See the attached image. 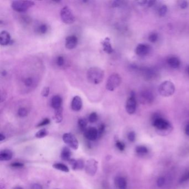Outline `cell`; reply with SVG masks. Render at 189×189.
Instances as JSON below:
<instances>
[{
	"instance_id": "24",
	"label": "cell",
	"mask_w": 189,
	"mask_h": 189,
	"mask_svg": "<svg viewBox=\"0 0 189 189\" xmlns=\"http://www.w3.org/2000/svg\"><path fill=\"white\" fill-rule=\"evenodd\" d=\"M53 167L58 170L62 171L65 172H68L69 171V168L64 164H62V163H59V162L55 163V164L53 165Z\"/></svg>"
},
{
	"instance_id": "10",
	"label": "cell",
	"mask_w": 189,
	"mask_h": 189,
	"mask_svg": "<svg viewBox=\"0 0 189 189\" xmlns=\"http://www.w3.org/2000/svg\"><path fill=\"white\" fill-rule=\"evenodd\" d=\"M78 44V38L75 36H70L65 38V47L68 50H73Z\"/></svg>"
},
{
	"instance_id": "37",
	"label": "cell",
	"mask_w": 189,
	"mask_h": 189,
	"mask_svg": "<svg viewBox=\"0 0 189 189\" xmlns=\"http://www.w3.org/2000/svg\"><path fill=\"white\" fill-rule=\"evenodd\" d=\"M50 120L49 119H48V118H45V119H43V120L41 122H40V123L38 124L37 126H38V127H40V126H45V125H46L50 124Z\"/></svg>"
},
{
	"instance_id": "4",
	"label": "cell",
	"mask_w": 189,
	"mask_h": 189,
	"mask_svg": "<svg viewBox=\"0 0 189 189\" xmlns=\"http://www.w3.org/2000/svg\"><path fill=\"white\" fill-rule=\"evenodd\" d=\"M121 83V78L119 74L113 73L111 74L107 79L106 88L109 91H113L118 88Z\"/></svg>"
},
{
	"instance_id": "28",
	"label": "cell",
	"mask_w": 189,
	"mask_h": 189,
	"mask_svg": "<svg viewBox=\"0 0 189 189\" xmlns=\"http://www.w3.org/2000/svg\"><path fill=\"white\" fill-rule=\"evenodd\" d=\"M47 135V132L46 129H41L40 130H39L37 133L35 135L36 137L37 138H42L45 137Z\"/></svg>"
},
{
	"instance_id": "3",
	"label": "cell",
	"mask_w": 189,
	"mask_h": 189,
	"mask_svg": "<svg viewBox=\"0 0 189 189\" xmlns=\"http://www.w3.org/2000/svg\"><path fill=\"white\" fill-rule=\"evenodd\" d=\"M175 91L174 84L170 80H165L161 83L159 88V92L163 97H170Z\"/></svg>"
},
{
	"instance_id": "20",
	"label": "cell",
	"mask_w": 189,
	"mask_h": 189,
	"mask_svg": "<svg viewBox=\"0 0 189 189\" xmlns=\"http://www.w3.org/2000/svg\"><path fill=\"white\" fill-rule=\"evenodd\" d=\"M115 185L119 189H126L127 183L124 178L119 176L115 180Z\"/></svg>"
},
{
	"instance_id": "27",
	"label": "cell",
	"mask_w": 189,
	"mask_h": 189,
	"mask_svg": "<svg viewBox=\"0 0 189 189\" xmlns=\"http://www.w3.org/2000/svg\"><path fill=\"white\" fill-rule=\"evenodd\" d=\"M28 114V111L26 108L21 107L19 108V110L17 111V115L19 117L23 118L26 116Z\"/></svg>"
},
{
	"instance_id": "29",
	"label": "cell",
	"mask_w": 189,
	"mask_h": 189,
	"mask_svg": "<svg viewBox=\"0 0 189 189\" xmlns=\"http://www.w3.org/2000/svg\"><path fill=\"white\" fill-rule=\"evenodd\" d=\"M97 120H98V115L96 112H93L88 116V121L91 123L96 122Z\"/></svg>"
},
{
	"instance_id": "43",
	"label": "cell",
	"mask_w": 189,
	"mask_h": 189,
	"mask_svg": "<svg viewBox=\"0 0 189 189\" xmlns=\"http://www.w3.org/2000/svg\"><path fill=\"white\" fill-rule=\"evenodd\" d=\"M188 2L186 1H181L180 2V7L183 9H186L187 7H188Z\"/></svg>"
},
{
	"instance_id": "22",
	"label": "cell",
	"mask_w": 189,
	"mask_h": 189,
	"mask_svg": "<svg viewBox=\"0 0 189 189\" xmlns=\"http://www.w3.org/2000/svg\"><path fill=\"white\" fill-rule=\"evenodd\" d=\"M71 157V152L69 148L65 147L62 149L61 152V157L65 161H69Z\"/></svg>"
},
{
	"instance_id": "30",
	"label": "cell",
	"mask_w": 189,
	"mask_h": 189,
	"mask_svg": "<svg viewBox=\"0 0 189 189\" xmlns=\"http://www.w3.org/2000/svg\"><path fill=\"white\" fill-rule=\"evenodd\" d=\"M56 64L60 67H63L65 64V58L62 55L58 56L56 59Z\"/></svg>"
},
{
	"instance_id": "9",
	"label": "cell",
	"mask_w": 189,
	"mask_h": 189,
	"mask_svg": "<svg viewBox=\"0 0 189 189\" xmlns=\"http://www.w3.org/2000/svg\"><path fill=\"white\" fill-rule=\"evenodd\" d=\"M85 138L90 141H94L98 138V130L95 128H89L84 133Z\"/></svg>"
},
{
	"instance_id": "51",
	"label": "cell",
	"mask_w": 189,
	"mask_h": 189,
	"mask_svg": "<svg viewBox=\"0 0 189 189\" xmlns=\"http://www.w3.org/2000/svg\"><path fill=\"white\" fill-rule=\"evenodd\" d=\"M14 189H23L22 188H21V187H19V186H17V187H16V188H14Z\"/></svg>"
},
{
	"instance_id": "52",
	"label": "cell",
	"mask_w": 189,
	"mask_h": 189,
	"mask_svg": "<svg viewBox=\"0 0 189 189\" xmlns=\"http://www.w3.org/2000/svg\"><path fill=\"white\" fill-rule=\"evenodd\" d=\"M187 71H188V74H189V67L188 68V69H187Z\"/></svg>"
},
{
	"instance_id": "12",
	"label": "cell",
	"mask_w": 189,
	"mask_h": 189,
	"mask_svg": "<svg viewBox=\"0 0 189 189\" xmlns=\"http://www.w3.org/2000/svg\"><path fill=\"white\" fill-rule=\"evenodd\" d=\"M153 125L159 130H166L170 126L169 123L166 120L160 118H157L154 120Z\"/></svg>"
},
{
	"instance_id": "8",
	"label": "cell",
	"mask_w": 189,
	"mask_h": 189,
	"mask_svg": "<svg viewBox=\"0 0 189 189\" xmlns=\"http://www.w3.org/2000/svg\"><path fill=\"white\" fill-rule=\"evenodd\" d=\"M137 108V101L135 98V95L134 93H131V96L128 99L126 106H125V109L127 113L129 114H133L135 112Z\"/></svg>"
},
{
	"instance_id": "5",
	"label": "cell",
	"mask_w": 189,
	"mask_h": 189,
	"mask_svg": "<svg viewBox=\"0 0 189 189\" xmlns=\"http://www.w3.org/2000/svg\"><path fill=\"white\" fill-rule=\"evenodd\" d=\"M60 18L62 21L67 24L74 23L75 17L72 11L68 6H65L60 10Z\"/></svg>"
},
{
	"instance_id": "36",
	"label": "cell",
	"mask_w": 189,
	"mask_h": 189,
	"mask_svg": "<svg viewBox=\"0 0 189 189\" xmlns=\"http://www.w3.org/2000/svg\"><path fill=\"white\" fill-rule=\"evenodd\" d=\"M105 128H106V126L104 124H101L99 128L98 129V138H101L102 135L104 133V131H105Z\"/></svg>"
},
{
	"instance_id": "19",
	"label": "cell",
	"mask_w": 189,
	"mask_h": 189,
	"mask_svg": "<svg viewBox=\"0 0 189 189\" xmlns=\"http://www.w3.org/2000/svg\"><path fill=\"white\" fill-rule=\"evenodd\" d=\"M69 162L73 170H81L85 166L84 162L81 159L78 160H75L74 159H70Z\"/></svg>"
},
{
	"instance_id": "13",
	"label": "cell",
	"mask_w": 189,
	"mask_h": 189,
	"mask_svg": "<svg viewBox=\"0 0 189 189\" xmlns=\"http://www.w3.org/2000/svg\"><path fill=\"white\" fill-rule=\"evenodd\" d=\"M11 38L9 33L6 31H2L0 33V44L2 46H7L11 42Z\"/></svg>"
},
{
	"instance_id": "25",
	"label": "cell",
	"mask_w": 189,
	"mask_h": 189,
	"mask_svg": "<svg viewBox=\"0 0 189 189\" xmlns=\"http://www.w3.org/2000/svg\"><path fill=\"white\" fill-rule=\"evenodd\" d=\"M87 121L85 119L80 118L78 120V124L79 128L82 132H85L86 130V128L87 126Z\"/></svg>"
},
{
	"instance_id": "31",
	"label": "cell",
	"mask_w": 189,
	"mask_h": 189,
	"mask_svg": "<svg viewBox=\"0 0 189 189\" xmlns=\"http://www.w3.org/2000/svg\"><path fill=\"white\" fill-rule=\"evenodd\" d=\"M136 152L140 154H145L148 152V149L144 146H138L136 148Z\"/></svg>"
},
{
	"instance_id": "35",
	"label": "cell",
	"mask_w": 189,
	"mask_h": 189,
	"mask_svg": "<svg viewBox=\"0 0 189 189\" xmlns=\"http://www.w3.org/2000/svg\"><path fill=\"white\" fill-rule=\"evenodd\" d=\"M50 92V89L48 87H46L43 88V90L42 91L41 94L42 96L43 97H47Z\"/></svg>"
},
{
	"instance_id": "6",
	"label": "cell",
	"mask_w": 189,
	"mask_h": 189,
	"mask_svg": "<svg viewBox=\"0 0 189 189\" xmlns=\"http://www.w3.org/2000/svg\"><path fill=\"white\" fill-rule=\"evenodd\" d=\"M63 140L70 148L77 150L79 147L78 140L73 134L70 133H65L63 135Z\"/></svg>"
},
{
	"instance_id": "45",
	"label": "cell",
	"mask_w": 189,
	"mask_h": 189,
	"mask_svg": "<svg viewBox=\"0 0 189 189\" xmlns=\"http://www.w3.org/2000/svg\"><path fill=\"white\" fill-rule=\"evenodd\" d=\"M189 179V172L188 173H187L186 174H185L181 179V182H184V181H186L187 180H188Z\"/></svg>"
},
{
	"instance_id": "18",
	"label": "cell",
	"mask_w": 189,
	"mask_h": 189,
	"mask_svg": "<svg viewBox=\"0 0 189 189\" xmlns=\"http://www.w3.org/2000/svg\"><path fill=\"white\" fill-rule=\"evenodd\" d=\"M13 157V152L9 149H4L0 152L1 161H9Z\"/></svg>"
},
{
	"instance_id": "16",
	"label": "cell",
	"mask_w": 189,
	"mask_h": 189,
	"mask_svg": "<svg viewBox=\"0 0 189 189\" xmlns=\"http://www.w3.org/2000/svg\"><path fill=\"white\" fill-rule=\"evenodd\" d=\"M140 100L143 104H148L153 100L152 94L148 91H144L140 94Z\"/></svg>"
},
{
	"instance_id": "50",
	"label": "cell",
	"mask_w": 189,
	"mask_h": 189,
	"mask_svg": "<svg viewBox=\"0 0 189 189\" xmlns=\"http://www.w3.org/2000/svg\"><path fill=\"white\" fill-rule=\"evenodd\" d=\"M6 74H7V73H6V71H3V72H2V75H3V76H5L6 75Z\"/></svg>"
},
{
	"instance_id": "41",
	"label": "cell",
	"mask_w": 189,
	"mask_h": 189,
	"mask_svg": "<svg viewBox=\"0 0 189 189\" xmlns=\"http://www.w3.org/2000/svg\"><path fill=\"white\" fill-rule=\"evenodd\" d=\"M11 166L13 167H15V168H19V167H22L24 166V164L21 163V162H15L14 163H12L11 164Z\"/></svg>"
},
{
	"instance_id": "49",
	"label": "cell",
	"mask_w": 189,
	"mask_h": 189,
	"mask_svg": "<svg viewBox=\"0 0 189 189\" xmlns=\"http://www.w3.org/2000/svg\"><path fill=\"white\" fill-rule=\"evenodd\" d=\"M6 137H5V135L2 134V133H1L0 134V141H3L5 140Z\"/></svg>"
},
{
	"instance_id": "15",
	"label": "cell",
	"mask_w": 189,
	"mask_h": 189,
	"mask_svg": "<svg viewBox=\"0 0 189 189\" xmlns=\"http://www.w3.org/2000/svg\"><path fill=\"white\" fill-rule=\"evenodd\" d=\"M101 45L103 47V51L106 53L111 54L113 52V48L111 46V40L109 38H106L101 42Z\"/></svg>"
},
{
	"instance_id": "32",
	"label": "cell",
	"mask_w": 189,
	"mask_h": 189,
	"mask_svg": "<svg viewBox=\"0 0 189 189\" xmlns=\"http://www.w3.org/2000/svg\"><path fill=\"white\" fill-rule=\"evenodd\" d=\"M167 11V7L166 5H163L159 9V14L160 16H164Z\"/></svg>"
},
{
	"instance_id": "1",
	"label": "cell",
	"mask_w": 189,
	"mask_h": 189,
	"mask_svg": "<svg viewBox=\"0 0 189 189\" xmlns=\"http://www.w3.org/2000/svg\"><path fill=\"white\" fill-rule=\"evenodd\" d=\"M87 78L89 83L95 85L99 84L104 79V72L99 67H91L87 70Z\"/></svg>"
},
{
	"instance_id": "14",
	"label": "cell",
	"mask_w": 189,
	"mask_h": 189,
	"mask_svg": "<svg viewBox=\"0 0 189 189\" xmlns=\"http://www.w3.org/2000/svg\"><path fill=\"white\" fill-rule=\"evenodd\" d=\"M149 47L146 44L141 43L138 45L135 48V53L139 56L147 55L149 52Z\"/></svg>"
},
{
	"instance_id": "39",
	"label": "cell",
	"mask_w": 189,
	"mask_h": 189,
	"mask_svg": "<svg viewBox=\"0 0 189 189\" xmlns=\"http://www.w3.org/2000/svg\"><path fill=\"white\" fill-rule=\"evenodd\" d=\"M157 185L159 187H162L165 184V179L162 177L159 178L157 180Z\"/></svg>"
},
{
	"instance_id": "26",
	"label": "cell",
	"mask_w": 189,
	"mask_h": 189,
	"mask_svg": "<svg viewBox=\"0 0 189 189\" xmlns=\"http://www.w3.org/2000/svg\"><path fill=\"white\" fill-rule=\"evenodd\" d=\"M23 83L27 87H31L34 85V79L32 77H29L23 80Z\"/></svg>"
},
{
	"instance_id": "42",
	"label": "cell",
	"mask_w": 189,
	"mask_h": 189,
	"mask_svg": "<svg viewBox=\"0 0 189 189\" xmlns=\"http://www.w3.org/2000/svg\"><path fill=\"white\" fill-rule=\"evenodd\" d=\"M121 1H113V2H112L111 6H112L113 7H119L120 5H121Z\"/></svg>"
},
{
	"instance_id": "44",
	"label": "cell",
	"mask_w": 189,
	"mask_h": 189,
	"mask_svg": "<svg viewBox=\"0 0 189 189\" xmlns=\"http://www.w3.org/2000/svg\"><path fill=\"white\" fill-rule=\"evenodd\" d=\"M31 189H43L41 185L39 184H34L31 186Z\"/></svg>"
},
{
	"instance_id": "48",
	"label": "cell",
	"mask_w": 189,
	"mask_h": 189,
	"mask_svg": "<svg viewBox=\"0 0 189 189\" xmlns=\"http://www.w3.org/2000/svg\"><path fill=\"white\" fill-rule=\"evenodd\" d=\"M155 1H148L147 4H148V7H151L152 6V5H154Z\"/></svg>"
},
{
	"instance_id": "7",
	"label": "cell",
	"mask_w": 189,
	"mask_h": 189,
	"mask_svg": "<svg viewBox=\"0 0 189 189\" xmlns=\"http://www.w3.org/2000/svg\"><path fill=\"white\" fill-rule=\"evenodd\" d=\"M98 162L93 159L87 160L85 165V170L86 173L89 176H94L97 172L98 170Z\"/></svg>"
},
{
	"instance_id": "21",
	"label": "cell",
	"mask_w": 189,
	"mask_h": 189,
	"mask_svg": "<svg viewBox=\"0 0 189 189\" xmlns=\"http://www.w3.org/2000/svg\"><path fill=\"white\" fill-rule=\"evenodd\" d=\"M167 63L172 68H178L180 65V60L175 57H171L167 60Z\"/></svg>"
},
{
	"instance_id": "17",
	"label": "cell",
	"mask_w": 189,
	"mask_h": 189,
	"mask_svg": "<svg viewBox=\"0 0 189 189\" xmlns=\"http://www.w3.org/2000/svg\"><path fill=\"white\" fill-rule=\"evenodd\" d=\"M62 99L59 95H55L52 97L51 100V106L55 109H60L62 107Z\"/></svg>"
},
{
	"instance_id": "33",
	"label": "cell",
	"mask_w": 189,
	"mask_h": 189,
	"mask_svg": "<svg viewBox=\"0 0 189 189\" xmlns=\"http://www.w3.org/2000/svg\"><path fill=\"white\" fill-rule=\"evenodd\" d=\"M148 38H149V41L154 43V42L157 41V40L158 39V35L155 33H152L151 34L149 35Z\"/></svg>"
},
{
	"instance_id": "2",
	"label": "cell",
	"mask_w": 189,
	"mask_h": 189,
	"mask_svg": "<svg viewBox=\"0 0 189 189\" xmlns=\"http://www.w3.org/2000/svg\"><path fill=\"white\" fill-rule=\"evenodd\" d=\"M34 5L32 1H14L11 3V7L17 12H25Z\"/></svg>"
},
{
	"instance_id": "47",
	"label": "cell",
	"mask_w": 189,
	"mask_h": 189,
	"mask_svg": "<svg viewBox=\"0 0 189 189\" xmlns=\"http://www.w3.org/2000/svg\"><path fill=\"white\" fill-rule=\"evenodd\" d=\"M185 134L189 136V123L186 125L185 129Z\"/></svg>"
},
{
	"instance_id": "23",
	"label": "cell",
	"mask_w": 189,
	"mask_h": 189,
	"mask_svg": "<svg viewBox=\"0 0 189 189\" xmlns=\"http://www.w3.org/2000/svg\"><path fill=\"white\" fill-rule=\"evenodd\" d=\"M55 119L57 123H60L63 120V108L61 107L60 109L55 110Z\"/></svg>"
},
{
	"instance_id": "38",
	"label": "cell",
	"mask_w": 189,
	"mask_h": 189,
	"mask_svg": "<svg viewBox=\"0 0 189 189\" xmlns=\"http://www.w3.org/2000/svg\"><path fill=\"white\" fill-rule=\"evenodd\" d=\"M116 147H117V148H118L119 150L123 151V150H124V144L122 143V142H121L120 141H118V142L116 143Z\"/></svg>"
},
{
	"instance_id": "46",
	"label": "cell",
	"mask_w": 189,
	"mask_h": 189,
	"mask_svg": "<svg viewBox=\"0 0 189 189\" xmlns=\"http://www.w3.org/2000/svg\"><path fill=\"white\" fill-rule=\"evenodd\" d=\"M6 99V93H1V103L5 101Z\"/></svg>"
},
{
	"instance_id": "40",
	"label": "cell",
	"mask_w": 189,
	"mask_h": 189,
	"mask_svg": "<svg viewBox=\"0 0 189 189\" xmlns=\"http://www.w3.org/2000/svg\"><path fill=\"white\" fill-rule=\"evenodd\" d=\"M128 138L129 139V141L131 142H133L135 139V134L133 132H130L128 135Z\"/></svg>"
},
{
	"instance_id": "34",
	"label": "cell",
	"mask_w": 189,
	"mask_h": 189,
	"mask_svg": "<svg viewBox=\"0 0 189 189\" xmlns=\"http://www.w3.org/2000/svg\"><path fill=\"white\" fill-rule=\"evenodd\" d=\"M38 30L40 31V32L42 33V34H45L48 31V27L45 24H42L41 25H40V26L39 27Z\"/></svg>"
},
{
	"instance_id": "11",
	"label": "cell",
	"mask_w": 189,
	"mask_h": 189,
	"mask_svg": "<svg viewBox=\"0 0 189 189\" xmlns=\"http://www.w3.org/2000/svg\"><path fill=\"white\" fill-rule=\"evenodd\" d=\"M83 106V101L80 97L76 96L73 97L71 102V108L73 111H78Z\"/></svg>"
}]
</instances>
